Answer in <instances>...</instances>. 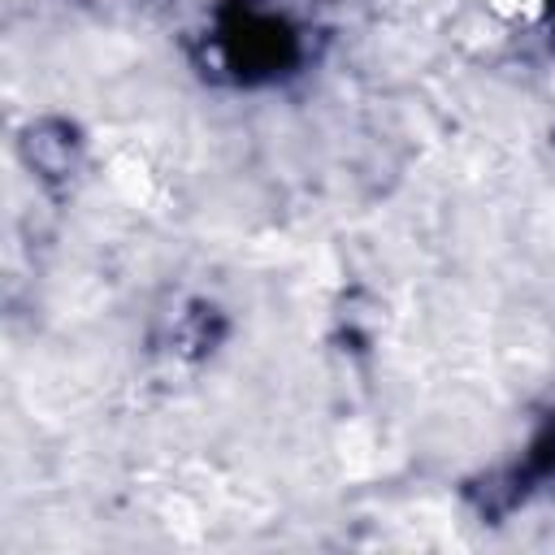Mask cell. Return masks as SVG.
<instances>
[{
	"label": "cell",
	"mask_w": 555,
	"mask_h": 555,
	"mask_svg": "<svg viewBox=\"0 0 555 555\" xmlns=\"http://www.w3.org/2000/svg\"><path fill=\"white\" fill-rule=\"evenodd\" d=\"M26 152H30L35 169H43L48 178H61V173H69V160H74V130L61 121H43L30 130Z\"/></svg>",
	"instance_id": "cell-2"
},
{
	"label": "cell",
	"mask_w": 555,
	"mask_h": 555,
	"mask_svg": "<svg viewBox=\"0 0 555 555\" xmlns=\"http://www.w3.org/2000/svg\"><path fill=\"white\" fill-rule=\"evenodd\" d=\"M225 48L238 69H278L291 56V35L282 22L260 17V13H238L225 22Z\"/></svg>",
	"instance_id": "cell-1"
}]
</instances>
